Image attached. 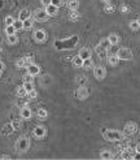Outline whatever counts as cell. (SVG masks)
Here are the masks:
<instances>
[{
  "label": "cell",
  "mask_w": 140,
  "mask_h": 160,
  "mask_svg": "<svg viewBox=\"0 0 140 160\" xmlns=\"http://www.w3.org/2000/svg\"><path fill=\"white\" fill-rule=\"evenodd\" d=\"M105 10H106V12H113V10H114V7H113V5H110V4H106Z\"/></svg>",
  "instance_id": "40"
},
{
  "label": "cell",
  "mask_w": 140,
  "mask_h": 160,
  "mask_svg": "<svg viewBox=\"0 0 140 160\" xmlns=\"http://www.w3.org/2000/svg\"><path fill=\"white\" fill-rule=\"evenodd\" d=\"M82 64H83V59H82L79 55L74 56L73 58V65L74 66H82Z\"/></svg>",
  "instance_id": "22"
},
{
  "label": "cell",
  "mask_w": 140,
  "mask_h": 160,
  "mask_svg": "<svg viewBox=\"0 0 140 160\" xmlns=\"http://www.w3.org/2000/svg\"><path fill=\"white\" fill-rule=\"evenodd\" d=\"M75 94H77L78 99H81V100H84V99L88 97L89 91H88V90H87V88H86L84 86H79V87L77 88V92H75Z\"/></svg>",
  "instance_id": "7"
},
{
  "label": "cell",
  "mask_w": 140,
  "mask_h": 160,
  "mask_svg": "<svg viewBox=\"0 0 140 160\" xmlns=\"http://www.w3.org/2000/svg\"><path fill=\"white\" fill-rule=\"evenodd\" d=\"M37 115H38V117H39L40 120H45L47 116H48V112H47L44 108H40V109H38V113H37Z\"/></svg>",
  "instance_id": "23"
},
{
  "label": "cell",
  "mask_w": 140,
  "mask_h": 160,
  "mask_svg": "<svg viewBox=\"0 0 140 160\" xmlns=\"http://www.w3.org/2000/svg\"><path fill=\"white\" fill-rule=\"evenodd\" d=\"M4 69H5V64L0 61V72H3V70H4Z\"/></svg>",
  "instance_id": "42"
},
{
  "label": "cell",
  "mask_w": 140,
  "mask_h": 160,
  "mask_svg": "<svg viewBox=\"0 0 140 160\" xmlns=\"http://www.w3.org/2000/svg\"><path fill=\"white\" fill-rule=\"evenodd\" d=\"M16 65H17V68H26V66H25V60H23V59L17 60Z\"/></svg>",
  "instance_id": "35"
},
{
  "label": "cell",
  "mask_w": 140,
  "mask_h": 160,
  "mask_svg": "<svg viewBox=\"0 0 140 160\" xmlns=\"http://www.w3.org/2000/svg\"><path fill=\"white\" fill-rule=\"evenodd\" d=\"M23 87L26 88V91L29 92V91H31V90H34V85H33V82H25L23 83Z\"/></svg>",
  "instance_id": "34"
},
{
  "label": "cell",
  "mask_w": 140,
  "mask_h": 160,
  "mask_svg": "<svg viewBox=\"0 0 140 160\" xmlns=\"http://www.w3.org/2000/svg\"><path fill=\"white\" fill-rule=\"evenodd\" d=\"M118 61H119V58L117 56V53H112V55L108 56V63H109V65L112 66H116Z\"/></svg>",
  "instance_id": "15"
},
{
  "label": "cell",
  "mask_w": 140,
  "mask_h": 160,
  "mask_svg": "<svg viewBox=\"0 0 140 160\" xmlns=\"http://www.w3.org/2000/svg\"><path fill=\"white\" fill-rule=\"evenodd\" d=\"M23 60H25V66H26V68H27L29 65H30V64H33V58H30V56L25 58Z\"/></svg>",
  "instance_id": "36"
},
{
  "label": "cell",
  "mask_w": 140,
  "mask_h": 160,
  "mask_svg": "<svg viewBox=\"0 0 140 160\" xmlns=\"http://www.w3.org/2000/svg\"><path fill=\"white\" fill-rule=\"evenodd\" d=\"M82 66H83L84 69H91L92 66H93V60H92L91 58L83 60V64H82Z\"/></svg>",
  "instance_id": "21"
},
{
  "label": "cell",
  "mask_w": 140,
  "mask_h": 160,
  "mask_svg": "<svg viewBox=\"0 0 140 160\" xmlns=\"http://www.w3.org/2000/svg\"><path fill=\"white\" fill-rule=\"evenodd\" d=\"M51 4H53L55 7H57V8H59V7H60L61 4H62V1H61V0H52Z\"/></svg>",
  "instance_id": "39"
},
{
  "label": "cell",
  "mask_w": 140,
  "mask_h": 160,
  "mask_svg": "<svg viewBox=\"0 0 140 160\" xmlns=\"http://www.w3.org/2000/svg\"><path fill=\"white\" fill-rule=\"evenodd\" d=\"M138 24L140 25V17H139V18H138Z\"/></svg>",
  "instance_id": "46"
},
{
  "label": "cell",
  "mask_w": 140,
  "mask_h": 160,
  "mask_svg": "<svg viewBox=\"0 0 140 160\" xmlns=\"http://www.w3.org/2000/svg\"><path fill=\"white\" fill-rule=\"evenodd\" d=\"M13 130H14L13 124H7V125L3 126L1 134H3V136H9V134H12V133H13Z\"/></svg>",
  "instance_id": "13"
},
{
  "label": "cell",
  "mask_w": 140,
  "mask_h": 160,
  "mask_svg": "<svg viewBox=\"0 0 140 160\" xmlns=\"http://www.w3.org/2000/svg\"><path fill=\"white\" fill-rule=\"evenodd\" d=\"M95 51H96V53H97L100 58H103V59L108 56V48H106V46H104V43H100L99 46H96Z\"/></svg>",
  "instance_id": "8"
},
{
  "label": "cell",
  "mask_w": 140,
  "mask_h": 160,
  "mask_svg": "<svg viewBox=\"0 0 140 160\" xmlns=\"http://www.w3.org/2000/svg\"><path fill=\"white\" fill-rule=\"evenodd\" d=\"M81 17V15L77 12V10H70V15H69V18L71 20V21H77L78 18Z\"/></svg>",
  "instance_id": "28"
},
{
  "label": "cell",
  "mask_w": 140,
  "mask_h": 160,
  "mask_svg": "<svg viewBox=\"0 0 140 160\" xmlns=\"http://www.w3.org/2000/svg\"><path fill=\"white\" fill-rule=\"evenodd\" d=\"M103 136H104V138H105L106 141H109V142H118V141L125 139V134L121 133V131H117V130L104 129Z\"/></svg>",
  "instance_id": "1"
},
{
  "label": "cell",
  "mask_w": 140,
  "mask_h": 160,
  "mask_svg": "<svg viewBox=\"0 0 140 160\" xmlns=\"http://www.w3.org/2000/svg\"><path fill=\"white\" fill-rule=\"evenodd\" d=\"M135 150H132V148H130V147H126L123 150V152L121 154V156L123 159H134L135 158Z\"/></svg>",
  "instance_id": "9"
},
{
  "label": "cell",
  "mask_w": 140,
  "mask_h": 160,
  "mask_svg": "<svg viewBox=\"0 0 140 160\" xmlns=\"http://www.w3.org/2000/svg\"><path fill=\"white\" fill-rule=\"evenodd\" d=\"M13 26H14V29H16V30L23 29V21H22V20H14Z\"/></svg>",
  "instance_id": "24"
},
{
  "label": "cell",
  "mask_w": 140,
  "mask_h": 160,
  "mask_svg": "<svg viewBox=\"0 0 140 160\" xmlns=\"http://www.w3.org/2000/svg\"><path fill=\"white\" fill-rule=\"evenodd\" d=\"M33 77L34 76H31V74H25V76L22 77V81H23V83L25 82H33Z\"/></svg>",
  "instance_id": "33"
},
{
  "label": "cell",
  "mask_w": 140,
  "mask_h": 160,
  "mask_svg": "<svg viewBox=\"0 0 140 160\" xmlns=\"http://www.w3.org/2000/svg\"><path fill=\"white\" fill-rule=\"evenodd\" d=\"M34 39L37 42H44L45 41V33L43 30H35L34 31Z\"/></svg>",
  "instance_id": "11"
},
{
  "label": "cell",
  "mask_w": 140,
  "mask_h": 160,
  "mask_svg": "<svg viewBox=\"0 0 140 160\" xmlns=\"http://www.w3.org/2000/svg\"><path fill=\"white\" fill-rule=\"evenodd\" d=\"M17 95H18L20 98H23L25 95H27L26 88H25L23 86H18V88H17Z\"/></svg>",
  "instance_id": "27"
},
{
  "label": "cell",
  "mask_w": 140,
  "mask_h": 160,
  "mask_svg": "<svg viewBox=\"0 0 140 160\" xmlns=\"http://www.w3.org/2000/svg\"><path fill=\"white\" fill-rule=\"evenodd\" d=\"M135 151H136V152H139V154H140V143H138V145H136V147H135Z\"/></svg>",
  "instance_id": "43"
},
{
  "label": "cell",
  "mask_w": 140,
  "mask_h": 160,
  "mask_svg": "<svg viewBox=\"0 0 140 160\" xmlns=\"http://www.w3.org/2000/svg\"><path fill=\"white\" fill-rule=\"evenodd\" d=\"M39 72H40V68L37 64H30L27 66V73L31 74V76H37V74H39Z\"/></svg>",
  "instance_id": "10"
},
{
  "label": "cell",
  "mask_w": 140,
  "mask_h": 160,
  "mask_svg": "<svg viewBox=\"0 0 140 160\" xmlns=\"http://www.w3.org/2000/svg\"><path fill=\"white\" fill-rule=\"evenodd\" d=\"M0 77H1V72H0Z\"/></svg>",
  "instance_id": "47"
},
{
  "label": "cell",
  "mask_w": 140,
  "mask_h": 160,
  "mask_svg": "<svg viewBox=\"0 0 140 160\" xmlns=\"http://www.w3.org/2000/svg\"><path fill=\"white\" fill-rule=\"evenodd\" d=\"M21 117L23 120H30L31 119V109L29 108L27 105H25L22 109H21Z\"/></svg>",
  "instance_id": "12"
},
{
  "label": "cell",
  "mask_w": 140,
  "mask_h": 160,
  "mask_svg": "<svg viewBox=\"0 0 140 160\" xmlns=\"http://www.w3.org/2000/svg\"><path fill=\"white\" fill-rule=\"evenodd\" d=\"M27 97H29V99H35V98H37V91H35V90L29 91L27 92Z\"/></svg>",
  "instance_id": "37"
},
{
  "label": "cell",
  "mask_w": 140,
  "mask_h": 160,
  "mask_svg": "<svg viewBox=\"0 0 140 160\" xmlns=\"http://www.w3.org/2000/svg\"><path fill=\"white\" fill-rule=\"evenodd\" d=\"M8 43L9 44H16V43H18V37H17L16 34H13V35H8Z\"/></svg>",
  "instance_id": "25"
},
{
  "label": "cell",
  "mask_w": 140,
  "mask_h": 160,
  "mask_svg": "<svg viewBox=\"0 0 140 160\" xmlns=\"http://www.w3.org/2000/svg\"><path fill=\"white\" fill-rule=\"evenodd\" d=\"M30 147V139L27 137H21L20 139H17L16 142V150L20 152H25L29 150Z\"/></svg>",
  "instance_id": "2"
},
{
  "label": "cell",
  "mask_w": 140,
  "mask_h": 160,
  "mask_svg": "<svg viewBox=\"0 0 140 160\" xmlns=\"http://www.w3.org/2000/svg\"><path fill=\"white\" fill-rule=\"evenodd\" d=\"M78 55H79L83 60H86V59H89V58H91V51H89L88 48H82Z\"/></svg>",
  "instance_id": "19"
},
{
  "label": "cell",
  "mask_w": 140,
  "mask_h": 160,
  "mask_svg": "<svg viewBox=\"0 0 140 160\" xmlns=\"http://www.w3.org/2000/svg\"><path fill=\"white\" fill-rule=\"evenodd\" d=\"M103 1H105V3H109V1H110V0H103Z\"/></svg>",
  "instance_id": "45"
},
{
  "label": "cell",
  "mask_w": 140,
  "mask_h": 160,
  "mask_svg": "<svg viewBox=\"0 0 140 160\" xmlns=\"http://www.w3.org/2000/svg\"><path fill=\"white\" fill-rule=\"evenodd\" d=\"M33 16L37 21H45V20H48V17H49V15L47 13L45 9H37Z\"/></svg>",
  "instance_id": "4"
},
{
  "label": "cell",
  "mask_w": 140,
  "mask_h": 160,
  "mask_svg": "<svg viewBox=\"0 0 140 160\" xmlns=\"http://www.w3.org/2000/svg\"><path fill=\"white\" fill-rule=\"evenodd\" d=\"M5 33H7V35H13V34H16V29H14L13 25H7Z\"/></svg>",
  "instance_id": "29"
},
{
  "label": "cell",
  "mask_w": 140,
  "mask_h": 160,
  "mask_svg": "<svg viewBox=\"0 0 140 160\" xmlns=\"http://www.w3.org/2000/svg\"><path fill=\"white\" fill-rule=\"evenodd\" d=\"M67 8L70 10H78V8H79V1L78 0H69L67 1Z\"/></svg>",
  "instance_id": "18"
},
{
  "label": "cell",
  "mask_w": 140,
  "mask_h": 160,
  "mask_svg": "<svg viewBox=\"0 0 140 160\" xmlns=\"http://www.w3.org/2000/svg\"><path fill=\"white\" fill-rule=\"evenodd\" d=\"M52 3V0H42V4L44 5V7H47V5H49Z\"/></svg>",
  "instance_id": "41"
},
{
  "label": "cell",
  "mask_w": 140,
  "mask_h": 160,
  "mask_svg": "<svg viewBox=\"0 0 140 160\" xmlns=\"http://www.w3.org/2000/svg\"><path fill=\"white\" fill-rule=\"evenodd\" d=\"M117 56L119 58V60H131L132 59V51L130 48H121V49H118Z\"/></svg>",
  "instance_id": "3"
},
{
  "label": "cell",
  "mask_w": 140,
  "mask_h": 160,
  "mask_svg": "<svg viewBox=\"0 0 140 160\" xmlns=\"http://www.w3.org/2000/svg\"><path fill=\"white\" fill-rule=\"evenodd\" d=\"M136 129H138V126H136L135 122H127L123 129V134L125 136H132V134L136 133Z\"/></svg>",
  "instance_id": "6"
},
{
  "label": "cell",
  "mask_w": 140,
  "mask_h": 160,
  "mask_svg": "<svg viewBox=\"0 0 140 160\" xmlns=\"http://www.w3.org/2000/svg\"><path fill=\"white\" fill-rule=\"evenodd\" d=\"M100 156H101V159H112L113 154H112V152H109V151H103Z\"/></svg>",
  "instance_id": "30"
},
{
  "label": "cell",
  "mask_w": 140,
  "mask_h": 160,
  "mask_svg": "<svg viewBox=\"0 0 140 160\" xmlns=\"http://www.w3.org/2000/svg\"><path fill=\"white\" fill-rule=\"evenodd\" d=\"M45 10H47V13H48L49 16H56L59 8H57V7H55L53 4H49V5H47V7H45Z\"/></svg>",
  "instance_id": "16"
},
{
  "label": "cell",
  "mask_w": 140,
  "mask_h": 160,
  "mask_svg": "<svg viewBox=\"0 0 140 160\" xmlns=\"http://www.w3.org/2000/svg\"><path fill=\"white\" fill-rule=\"evenodd\" d=\"M13 22H14V18H13L12 16L5 17V24H7V25H13Z\"/></svg>",
  "instance_id": "38"
},
{
  "label": "cell",
  "mask_w": 140,
  "mask_h": 160,
  "mask_svg": "<svg viewBox=\"0 0 140 160\" xmlns=\"http://www.w3.org/2000/svg\"><path fill=\"white\" fill-rule=\"evenodd\" d=\"M130 29L131 30H138V29H140V25L138 24V21H131V22H130Z\"/></svg>",
  "instance_id": "32"
},
{
  "label": "cell",
  "mask_w": 140,
  "mask_h": 160,
  "mask_svg": "<svg viewBox=\"0 0 140 160\" xmlns=\"http://www.w3.org/2000/svg\"><path fill=\"white\" fill-rule=\"evenodd\" d=\"M86 82H87V78L86 77H78L77 78V83L79 85V86H84Z\"/></svg>",
  "instance_id": "31"
},
{
  "label": "cell",
  "mask_w": 140,
  "mask_h": 160,
  "mask_svg": "<svg viewBox=\"0 0 140 160\" xmlns=\"http://www.w3.org/2000/svg\"><path fill=\"white\" fill-rule=\"evenodd\" d=\"M93 74H95L96 80H99V81H100V80H104V78H105L106 70H105V68H104L103 65H97V66H95Z\"/></svg>",
  "instance_id": "5"
},
{
  "label": "cell",
  "mask_w": 140,
  "mask_h": 160,
  "mask_svg": "<svg viewBox=\"0 0 140 160\" xmlns=\"http://www.w3.org/2000/svg\"><path fill=\"white\" fill-rule=\"evenodd\" d=\"M31 27H33V20L31 18H27L23 21V29L25 30H30Z\"/></svg>",
  "instance_id": "26"
},
{
  "label": "cell",
  "mask_w": 140,
  "mask_h": 160,
  "mask_svg": "<svg viewBox=\"0 0 140 160\" xmlns=\"http://www.w3.org/2000/svg\"><path fill=\"white\" fill-rule=\"evenodd\" d=\"M30 15H31V13H30V10L25 8V9H22V10H21V12H20V20L25 21V20L30 18Z\"/></svg>",
  "instance_id": "20"
},
{
  "label": "cell",
  "mask_w": 140,
  "mask_h": 160,
  "mask_svg": "<svg viewBox=\"0 0 140 160\" xmlns=\"http://www.w3.org/2000/svg\"><path fill=\"white\" fill-rule=\"evenodd\" d=\"M108 42H109V44L110 46H116L118 42H119V37H118L117 34H110L109 37H108Z\"/></svg>",
  "instance_id": "17"
},
{
  "label": "cell",
  "mask_w": 140,
  "mask_h": 160,
  "mask_svg": "<svg viewBox=\"0 0 140 160\" xmlns=\"http://www.w3.org/2000/svg\"><path fill=\"white\" fill-rule=\"evenodd\" d=\"M1 158H3V159H9V156H8V155H3Z\"/></svg>",
  "instance_id": "44"
},
{
  "label": "cell",
  "mask_w": 140,
  "mask_h": 160,
  "mask_svg": "<svg viewBox=\"0 0 140 160\" xmlns=\"http://www.w3.org/2000/svg\"><path fill=\"white\" fill-rule=\"evenodd\" d=\"M34 136L37 137V138H39V139H40V138H43L45 136V128H43V126H37L34 129Z\"/></svg>",
  "instance_id": "14"
}]
</instances>
